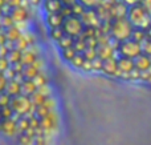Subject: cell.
Returning <instances> with one entry per match:
<instances>
[{
    "instance_id": "1",
    "label": "cell",
    "mask_w": 151,
    "mask_h": 145,
    "mask_svg": "<svg viewBox=\"0 0 151 145\" xmlns=\"http://www.w3.org/2000/svg\"><path fill=\"white\" fill-rule=\"evenodd\" d=\"M126 17L130 21V24L133 25L134 29H142V31L146 32L147 28L151 25V15L141 4L129 7Z\"/></svg>"
},
{
    "instance_id": "2",
    "label": "cell",
    "mask_w": 151,
    "mask_h": 145,
    "mask_svg": "<svg viewBox=\"0 0 151 145\" xmlns=\"http://www.w3.org/2000/svg\"><path fill=\"white\" fill-rule=\"evenodd\" d=\"M134 28L130 24V21L127 20V17H121L115 19L111 21V31H110V36L111 39H114L115 41L122 43L126 41L131 37Z\"/></svg>"
},
{
    "instance_id": "3",
    "label": "cell",
    "mask_w": 151,
    "mask_h": 145,
    "mask_svg": "<svg viewBox=\"0 0 151 145\" xmlns=\"http://www.w3.org/2000/svg\"><path fill=\"white\" fill-rule=\"evenodd\" d=\"M61 28H63V31L65 35L73 37V39H77V37L83 32L85 25L82 24V21H81L80 17H77V16H70V17H66L65 20H64Z\"/></svg>"
},
{
    "instance_id": "4",
    "label": "cell",
    "mask_w": 151,
    "mask_h": 145,
    "mask_svg": "<svg viewBox=\"0 0 151 145\" xmlns=\"http://www.w3.org/2000/svg\"><path fill=\"white\" fill-rule=\"evenodd\" d=\"M117 53H119L123 57H129V59H135L137 56H139L142 53V48L141 44L134 40L129 39L126 41L119 43V47L117 49Z\"/></svg>"
},
{
    "instance_id": "5",
    "label": "cell",
    "mask_w": 151,
    "mask_h": 145,
    "mask_svg": "<svg viewBox=\"0 0 151 145\" xmlns=\"http://www.w3.org/2000/svg\"><path fill=\"white\" fill-rule=\"evenodd\" d=\"M80 19L86 28L98 29L102 24V20L99 19V16H98V13H97L96 9H86L85 12L80 16Z\"/></svg>"
},
{
    "instance_id": "6",
    "label": "cell",
    "mask_w": 151,
    "mask_h": 145,
    "mask_svg": "<svg viewBox=\"0 0 151 145\" xmlns=\"http://www.w3.org/2000/svg\"><path fill=\"white\" fill-rule=\"evenodd\" d=\"M23 76L21 75H17L15 79L12 80H8L7 83V87H5V91L4 92L7 95L11 96V99L16 97V96L21 95V83H23Z\"/></svg>"
},
{
    "instance_id": "7",
    "label": "cell",
    "mask_w": 151,
    "mask_h": 145,
    "mask_svg": "<svg viewBox=\"0 0 151 145\" xmlns=\"http://www.w3.org/2000/svg\"><path fill=\"white\" fill-rule=\"evenodd\" d=\"M40 72H42V61L40 60V59H37L33 64L24 67L23 72H21V76H23L24 80H32L33 77H36Z\"/></svg>"
},
{
    "instance_id": "8",
    "label": "cell",
    "mask_w": 151,
    "mask_h": 145,
    "mask_svg": "<svg viewBox=\"0 0 151 145\" xmlns=\"http://www.w3.org/2000/svg\"><path fill=\"white\" fill-rule=\"evenodd\" d=\"M117 65H118V72L121 75H125V76H127L133 69H135V67H134V59L123 57V56L117 57Z\"/></svg>"
},
{
    "instance_id": "9",
    "label": "cell",
    "mask_w": 151,
    "mask_h": 145,
    "mask_svg": "<svg viewBox=\"0 0 151 145\" xmlns=\"http://www.w3.org/2000/svg\"><path fill=\"white\" fill-rule=\"evenodd\" d=\"M102 72L107 76H117L119 75L118 72V65H117V56L104 60V65H102Z\"/></svg>"
},
{
    "instance_id": "10",
    "label": "cell",
    "mask_w": 151,
    "mask_h": 145,
    "mask_svg": "<svg viewBox=\"0 0 151 145\" xmlns=\"http://www.w3.org/2000/svg\"><path fill=\"white\" fill-rule=\"evenodd\" d=\"M65 19L61 16V13H45V23L49 27V29L61 28Z\"/></svg>"
},
{
    "instance_id": "11",
    "label": "cell",
    "mask_w": 151,
    "mask_h": 145,
    "mask_svg": "<svg viewBox=\"0 0 151 145\" xmlns=\"http://www.w3.org/2000/svg\"><path fill=\"white\" fill-rule=\"evenodd\" d=\"M134 67H135V69H138L139 72H146L149 71L151 68V60L149 56L143 55V53H141L139 56H137L135 59H134Z\"/></svg>"
},
{
    "instance_id": "12",
    "label": "cell",
    "mask_w": 151,
    "mask_h": 145,
    "mask_svg": "<svg viewBox=\"0 0 151 145\" xmlns=\"http://www.w3.org/2000/svg\"><path fill=\"white\" fill-rule=\"evenodd\" d=\"M9 15L12 17V20L15 21V24L25 23V20L28 19V9L24 7H17V8H13Z\"/></svg>"
},
{
    "instance_id": "13",
    "label": "cell",
    "mask_w": 151,
    "mask_h": 145,
    "mask_svg": "<svg viewBox=\"0 0 151 145\" xmlns=\"http://www.w3.org/2000/svg\"><path fill=\"white\" fill-rule=\"evenodd\" d=\"M42 7L45 13H60L64 5L60 0H42Z\"/></svg>"
},
{
    "instance_id": "14",
    "label": "cell",
    "mask_w": 151,
    "mask_h": 145,
    "mask_svg": "<svg viewBox=\"0 0 151 145\" xmlns=\"http://www.w3.org/2000/svg\"><path fill=\"white\" fill-rule=\"evenodd\" d=\"M117 53V51L113 48V45L105 44V45H98L97 47V56H98L101 60H107V59L113 57V56Z\"/></svg>"
},
{
    "instance_id": "15",
    "label": "cell",
    "mask_w": 151,
    "mask_h": 145,
    "mask_svg": "<svg viewBox=\"0 0 151 145\" xmlns=\"http://www.w3.org/2000/svg\"><path fill=\"white\" fill-rule=\"evenodd\" d=\"M39 59V55H37V52L33 49V48H29V49H27L25 52L21 53V59H20V64L23 67H27V65H31V64H33L35 61Z\"/></svg>"
},
{
    "instance_id": "16",
    "label": "cell",
    "mask_w": 151,
    "mask_h": 145,
    "mask_svg": "<svg viewBox=\"0 0 151 145\" xmlns=\"http://www.w3.org/2000/svg\"><path fill=\"white\" fill-rule=\"evenodd\" d=\"M4 33H5L7 40L15 43V41H17L21 36H23L24 32L21 31V29H19L16 25H13V27H11V28H8V29H4Z\"/></svg>"
},
{
    "instance_id": "17",
    "label": "cell",
    "mask_w": 151,
    "mask_h": 145,
    "mask_svg": "<svg viewBox=\"0 0 151 145\" xmlns=\"http://www.w3.org/2000/svg\"><path fill=\"white\" fill-rule=\"evenodd\" d=\"M36 91L37 88L32 80H23V83H21V95H25L28 97H31Z\"/></svg>"
},
{
    "instance_id": "18",
    "label": "cell",
    "mask_w": 151,
    "mask_h": 145,
    "mask_svg": "<svg viewBox=\"0 0 151 145\" xmlns=\"http://www.w3.org/2000/svg\"><path fill=\"white\" fill-rule=\"evenodd\" d=\"M74 45V39L70 36H68V35H64L63 37H61L60 40L57 41V47L61 49H66V48H70Z\"/></svg>"
},
{
    "instance_id": "19",
    "label": "cell",
    "mask_w": 151,
    "mask_h": 145,
    "mask_svg": "<svg viewBox=\"0 0 151 145\" xmlns=\"http://www.w3.org/2000/svg\"><path fill=\"white\" fill-rule=\"evenodd\" d=\"M21 53H23V52H20V51H17V49H12V51H9V52H8V55H7V57H5V59L8 60V63H9L11 65H15V64L20 63Z\"/></svg>"
},
{
    "instance_id": "20",
    "label": "cell",
    "mask_w": 151,
    "mask_h": 145,
    "mask_svg": "<svg viewBox=\"0 0 151 145\" xmlns=\"http://www.w3.org/2000/svg\"><path fill=\"white\" fill-rule=\"evenodd\" d=\"M32 81H33V84L36 85L37 89H39V88H41V87H44V85H48V79H47V76H45L42 72H40L36 77H33V79H32Z\"/></svg>"
},
{
    "instance_id": "21",
    "label": "cell",
    "mask_w": 151,
    "mask_h": 145,
    "mask_svg": "<svg viewBox=\"0 0 151 145\" xmlns=\"http://www.w3.org/2000/svg\"><path fill=\"white\" fill-rule=\"evenodd\" d=\"M85 61L86 60H85V57H83L82 53H77V55L73 57V60H72L69 64H70L72 67H74V68H77V69H82Z\"/></svg>"
},
{
    "instance_id": "22",
    "label": "cell",
    "mask_w": 151,
    "mask_h": 145,
    "mask_svg": "<svg viewBox=\"0 0 151 145\" xmlns=\"http://www.w3.org/2000/svg\"><path fill=\"white\" fill-rule=\"evenodd\" d=\"M60 52H61V56H63V59L65 61H68V63H70V61L73 60L74 56L77 55V52H76V49H74L73 47L66 48V49H61Z\"/></svg>"
},
{
    "instance_id": "23",
    "label": "cell",
    "mask_w": 151,
    "mask_h": 145,
    "mask_svg": "<svg viewBox=\"0 0 151 145\" xmlns=\"http://www.w3.org/2000/svg\"><path fill=\"white\" fill-rule=\"evenodd\" d=\"M130 39L141 44V43L145 39H146V32L142 31V29H134L133 33H131V37H130Z\"/></svg>"
},
{
    "instance_id": "24",
    "label": "cell",
    "mask_w": 151,
    "mask_h": 145,
    "mask_svg": "<svg viewBox=\"0 0 151 145\" xmlns=\"http://www.w3.org/2000/svg\"><path fill=\"white\" fill-rule=\"evenodd\" d=\"M0 23H1L3 29H8V28H11V27L15 25V21L12 20L11 15H3L1 19H0Z\"/></svg>"
},
{
    "instance_id": "25",
    "label": "cell",
    "mask_w": 151,
    "mask_h": 145,
    "mask_svg": "<svg viewBox=\"0 0 151 145\" xmlns=\"http://www.w3.org/2000/svg\"><path fill=\"white\" fill-rule=\"evenodd\" d=\"M78 3H81L86 9H94L101 4V0H78Z\"/></svg>"
},
{
    "instance_id": "26",
    "label": "cell",
    "mask_w": 151,
    "mask_h": 145,
    "mask_svg": "<svg viewBox=\"0 0 151 145\" xmlns=\"http://www.w3.org/2000/svg\"><path fill=\"white\" fill-rule=\"evenodd\" d=\"M141 48H142V53L146 56H151V39L146 36V39L141 43Z\"/></svg>"
},
{
    "instance_id": "27",
    "label": "cell",
    "mask_w": 151,
    "mask_h": 145,
    "mask_svg": "<svg viewBox=\"0 0 151 145\" xmlns=\"http://www.w3.org/2000/svg\"><path fill=\"white\" fill-rule=\"evenodd\" d=\"M64 31H63V28H53V29H49V36H50V39L52 40H55L56 43L58 41V40L61 39V37L64 36Z\"/></svg>"
},
{
    "instance_id": "28",
    "label": "cell",
    "mask_w": 151,
    "mask_h": 145,
    "mask_svg": "<svg viewBox=\"0 0 151 145\" xmlns=\"http://www.w3.org/2000/svg\"><path fill=\"white\" fill-rule=\"evenodd\" d=\"M83 43H85L86 48H91V49H97L98 47V41H97V37L96 36H89L83 39Z\"/></svg>"
},
{
    "instance_id": "29",
    "label": "cell",
    "mask_w": 151,
    "mask_h": 145,
    "mask_svg": "<svg viewBox=\"0 0 151 145\" xmlns=\"http://www.w3.org/2000/svg\"><path fill=\"white\" fill-rule=\"evenodd\" d=\"M82 55H83V57H85V60H88V61H93L94 59L98 57V56H97V49H91V48H86Z\"/></svg>"
},
{
    "instance_id": "30",
    "label": "cell",
    "mask_w": 151,
    "mask_h": 145,
    "mask_svg": "<svg viewBox=\"0 0 151 145\" xmlns=\"http://www.w3.org/2000/svg\"><path fill=\"white\" fill-rule=\"evenodd\" d=\"M85 11H86V8L83 7L81 3H77V4H74L73 7H72V13H73V16H77V17H80Z\"/></svg>"
},
{
    "instance_id": "31",
    "label": "cell",
    "mask_w": 151,
    "mask_h": 145,
    "mask_svg": "<svg viewBox=\"0 0 151 145\" xmlns=\"http://www.w3.org/2000/svg\"><path fill=\"white\" fill-rule=\"evenodd\" d=\"M73 48L76 49V52H77V53H83V52H85V49H86V45H85V43H83V40L74 39Z\"/></svg>"
},
{
    "instance_id": "32",
    "label": "cell",
    "mask_w": 151,
    "mask_h": 145,
    "mask_svg": "<svg viewBox=\"0 0 151 145\" xmlns=\"http://www.w3.org/2000/svg\"><path fill=\"white\" fill-rule=\"evenodd\" d=\"M102 65H104V60H101L99 57L94 59L93 61H91V68H93V71H102Z\"/></svg>"
},
{
    "instance_id": "33",
    "label": "cell",
    "mask_w": 151,
    "mask_h": 145,
    "mask_svg": "<svg viewBox=\"0 0 151 145\" xmlns=\"http://www.w3.org/2000/svg\"><path fill=\"white\" fill-rule=\"evenodd\" d=\"M5 5L13 9V8H17L23 5V0H5Z\"/></svg>"
},
{
    "instance_id": "34",
    "label": "cell",
    "mask_w": 151,
    "mask_h": 145,
    "mask_svg": "<svg viewBox=\"0 0 151 145\" xmlns=\"http://www.w3.org/2000/svg\"><path fill=\"white\" fill-rule=\"evenodd\" d=\"M11 67V64L8 63V60L5 57H0V73H4L8 68Z\"/></svg>"
},
{
    "instance_id": "35",
    "label": "cell",
    "mask_w": 151,
    "mask_h": 145,
    "mask_svg": "<svg viewBox=\"0 0 151 145\" xmlns=\"http://www.w3.org/2000/svg\"><path fill=\"white\" fill-rule=\"evenodd\" d=\"M60 13H61V16H63L64 19L73 16V13H72V8H70V7H63V9L60 11Z\"/></svg>"
},
{
    "instance_id": "36",
    "label": "cell",
    "mask_w": 151,
    "mask_h": 145,
    "mask_svg": "<svg viewBox=\"0 0 151 145\" xmlns=\"http://www.w3.org/2000/svg\"><path fill=\"white\" fill-rule=\"evenodd\" d=\"M7 83H8L7 77H5L3 73H0V92H4V91H5V87H7Z\"/></svg>"
},
{
    "instance_id": "37",
    "label": "cell",
    "mask_w": 151,
    "mask_h": 145,
    "mask_svg": "<svg viewBox=\"0 0 151 145\" xmlns=\"http://www.w3.org/2000/svg\"><path fill=\"white\" fill-rule=\"evenodd\" d=\"M127 77H130V79H142V72H139L138 69H133L127 75Z\"/></svg>"
},
{
    "instance_id": "38",
    "label": "cell",
    "mask_w": 151,
    "mask_h": 145,
    "mask_svg": "<svg viewBox=\"0 0 151 145\" xmlns=\"http://www.w3.org/2000/svg\"><path fill=\"white\" fill-rule=\"evenodd\" d=\"M123 4H126L127 7H134V5H138L141 4L142 0H121Z\"/></svg>"
},
{
    "instance_id": "39",
    "label": "cell",
    "mask_w": 151,
    "mask_h": 145,
    "mask_svg": "<svg viewBox=\"0 0 151 145\" xmlns=\"http://www.w3.org/2000/svg\"><path fill=\"white\" fill-rule=\"evenodd\" d=\"M141 5L151 15V0H142V1H141Z\"/></svg>"
},
{
    "instance_id": "40",
    "label": "cell",
    "mask_w": 151,
    "mask_h": 145,
    "mask_svg": "<svg viewBox=\"0 0 151 145\" xmlns=\"http://www.w3.org/2000/svg\"><path fill=\"white\" fill-rule=\"evenodd\" d=\"M61 3H63V5L64 7H73L74 4H77L78 3V0H60Z\"/></svg>"
},
{
    "instance_id": "41",
    "label": "cell",
    "mask_w": 151,
    "mask_h": 145,
    "mask_svg": "<svg viewBox=\"0 0 151 145\" xmlns=\"http://www.w3.org/2000/svg\"><path fill=\"white\" fill-rule=\"evenodd\" d=\"M8 52H9V49L5 47V44L0 45V57H7Z\"/></svg>"
},
{
    "instance_id": "42",
    "label": "cell",
    "mask_w": 151,
    "mask_h": 145,
    "mask_svg": "<svg viewBox=\"0 0 151 145\" xmlns=\"http://www.w3.org/2000/svg\"><path fill=\"white\" fill-rule=\"evenodd\" d=\"M82 69H83V71H86V72H88V71H93V68H91V61L86 60L85 64H83V67H82Z\"/></svg>"
},
{
    "instance_id": "43",
    "label": "cell",
    "mask_w": 151,
    "mask_h": 145,
    "mask_svg": "<svg viewBox=\"0 0 151 145\" xmlns=\"http://www.w3.org/2000/svg\"><path fill=\"white\" fill-rule=\"evenodd\" d=\"M5 41H7V37H5L4 31H1V32H0V45L5 44Z\"/></svg>"
},
{
    "instance_id": "44",
    "label": "cell",
    "mask_w": 151,
    "mask_h": 145,
    "mask_svg": "<svg viewBox=\"0 0 151 145\" xmlns=\"http://www.w3.org/2000/svg\"><path fill=\"white\" fill-rule=\"evenodd\" d=\"M146 36L149 37V39H151V25L147 28V31H146Z\"/></svg>"
},
{
    "instance_id": "45",
    "label": "cell",
    "mask_w": 151,
    "mask_h": 145,
    "mask_svg": "<svg viewBox=\"0 0 151 145\" xmlns=\"http://www.w3.org/2000/svg\"><path fill=\"white\" fill-rule=\"evenodd\" d=\"M3 15H4V13H3V9L0 8V19H1V16H3Z\"/></svg>"
},
{
    "instance_id": "46",
    "label": "cell",
    "mask_w": 151,
    "mask_h": 145,
    "mask_svg": "<svg viewBox=\"0 0 151 145\" xmlns=\"http://www.w3.org/2000/svg\"><path fill=\"white\" fill-rule=\"evenodd\" d=\"M1 31H4V29H3V27H1V23H0V32Z\"/></svg>"
},
{
    "instance_id": "47",
    "label": "cell",
    "mask_w": 151,
    "mask_h": 145,
    "mask_svg": "<svg viewBox=\"0 0 151 145\" xmlns=\"http://www.w3.org/2000/svg\"><path fill=\"white\" fill-rule=\"evenodd\" d=\"M150 60H151V56H150Z\"/></svg>"
}]
</instances>
